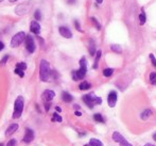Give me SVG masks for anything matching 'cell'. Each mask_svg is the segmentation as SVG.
I'll return each mask as SVG.
<instances>
[{"mask_svg": "<svg viewBox=\"0 0 156 146\" xmlns=\"http://www.w3.org/2000/svg\"><path fill=\"white\" fill-rule=\"evenodd\" d=\"M50 76H51V68H50V64L46 60H41L39 63V78L41 81L46 82L49 80Z\"/></svg>", "mask_w": 156, "mask_h": 146, "instance_id": "1", "label": "cell"}, {"mask_svg": "<svg viewBox=\"0 0 156 146\" xmlns=\"http://www.w3.org/2000/svg\"><path fill=\"white\" fill-rule=\"evenodd\" d=\"M87 73V62L84 57L80 60V70L72 72V78L73 80H82L85 78Z\"/></svg>", "mask_w": 156, "mask_h": 146, "instance_id": "2", "label": "cell"}, {"mask_svg": "<svg viewBox=\"0 0 156 146\" xmlns=\"http://www.w3.org/2000/svg\"><path fill=\"white\" fill-rule=\"evenodd\" d=\"M24 99L22 96H18L16 98L15 103H14V111H13V116L12 117L15 120V118H19L22 114L24 111Z\"/></svg>", "mask_w": 156, "mask_h": 146, "instance_id": "3", "label": "cell"}, {"mask_svg": "<svg viewBox=\"0 0 156 146\" xmlns=\"http://www.w3.org/2000/svg\"><path fill=\"white\" fill-rule=\"evenodd\" d=\"M26 33L24 31H19L18 33H16L11 39V47L15 48V47H18L20 44L24 43V41H26Z\"/></svg>", "mask_w": 156, "mask_h": 146, "instance_id": "4", "label": "cell"}, {"mask_svg": "<svg viewBox=\"0 0 156 146\" xmlns=\"http://www.w3.org/2000/svg\"><path fill=\"white\" fill-rule=\"evenodd\" d=\"M31 7H32V1H31V0H28L26 2L21 3V5H19L18 7H16L15 13L19 16L24 15V14H27L29 11H30Z\"/></svg>", "mask_w": 156, "mask_h": 146, "instance_id": "5", "label": "cell"}, {"mask_svg": "<svg viewBox=\"0 0 156 146\" xmlns=\"http://www.w3.org/2000/svg\"><path fill=\"white\" fill-rule=\"evenodd\" d=\"M24 44H26V49L28 50V53H34L35 49H36V45H35V41L32 37V35H27Z\"/></svg>", "mask_w": 156, "mask_h": 146, "instance_id": "6", "label": "cell"}, {"mask_svg": "<svg viewBox=\"0 0 156 146\" xmlns=\"http://www.w3.org/2000/svg\"><path fill=\"white\" fill-rule=\"evenodd\" d=\"M82 99H83V101L85 103V105H86L89 109H93V108L95 107V105H96V101H95L96 100V96L93 95V93L84 95L82 97Z\"/></svg>", "mask_w": 156, "mask_h": 146, "instance_id": "7", "label": "cell"}, {"mask_svg": "<svg viewBox=\"0 0 156 146\" xmlns=\"http://www.w3.org/2000/svg\"><path fill=\"white\" fill-rule=\"evenodd\" d=\"M55 97V93L52 90H46L41 95V98L45 103H50Z\"/></svg>", "mask_w": 156, "mask_h": 146, "instance_id": "8", "label": "cell"}, {"mask_svg": "<svg viewBox=\"0 0 156 146\" xmlns=\"http://www.w3.org/2000/svg\"><path fill=\"white\" fill-rule=\"evenodd\" d=\"M33 140H34V131L30 128H27L26 133H24V139H22V141H24V143L29 144V143H31Z\"/></svg>", "mask_w": 156, "mask_h": 146, "instance_id": "9", "label": "cell"}, {"mask_svg": "<svg viewBox=\"0 0 156 146\" xmlns=\"http://www.w3.org/2000/svg\"><path fill=\"white\" fill-rule=\"evenodd\" d=\"M107 103H109V106L111 108H113L116 106V103H117V93H116L115 91H112L111 93L109 94Z\"/></svg>", "mask_w": 156, "mask_h": 146, "instance_id": "10", "label": "cell"}, {"mask_svg": "<svg viewBox=\"0 0 156 146\" xmlns=\"http://www.w3.org/2000/svg\"><path fill=\"white\" fill-rule=\"evenodd\" d=\"M59 32H60V34H61L63 37H65V39H71L72 37V32L67 28V27H60Z\"/></svg>", "mask_w": 156, "mask_h": 146, "instance_id": "11", "label": "cell"}, {"mask_svg": "<svg viewBox=\"0 0 156 146\" xmlns=\"http://www.w3.org/2000/svg\"><path fill=\"white\" fill-rule=\"evenodd\" d=\"M30 31L34 34H39L41 32V25L36 22V20H33L30 24Z\"/></svg>", "mask_w": 156, "mask_h": 146, "instance_id": "12", "label": "cell"}, {"mask_svg": "<svg viewBox=\"0 0 156 146\" xmlns=\"http://www.w3.org/2000/svg\"><path fill=\"white\" fill-rule=\"evenodd\" d=\"M18 128H19L18 124H11L9 127H8L7 130H5V135H7V137H10V135H12L14 132H16V131L18 130Z\"/></svg>", "mask_w": 156, "mask_h": 146, "instance_id": "13", "label": "cell"}, {"mask_svg": "<svg viewBox=\"0 0 156 146\" xmlns=\"http://www.w3.org/2000/svg\"><path fill=\"white\" fill-rule=\"evenodd\" d=\"M62 99H63L65 103H71V101L73 100V97H72V95H70L68 92H63V93H62Z\"/></svg>", "mask_w": 156, "mask_h": 146, "instance_id": "14", "label": "cell"}, {"mask_svg": "<svg viewBox=\"0 0 156 146\" xmlns=\"http://www.w3.org/2000/svg\"><path fill=\"white\" fill-rule=\"evenodd\" d=\"M113 140L115 142H117V143H121L124 140V138L123 135H121V133H119L118 131H115V132L113 133Z\"/></svg>", "mask_w": 156, "mask_h": 146, "instance_id": "15", "label": "cell"}, {"mask_svg": "<svg viewBox=\"0 0 156 146\" xmlns=\"http://www.w3.org/2000/svg\"><path fill=\"white\" fill-rule=\"evenodd\" d=\"M84 146H104L103 143H102L100 140L98 139H90V141H89L88 144H86V145Z\"/></svg>", "mask_w": 156, "mask_h": 146, "instance_id": "16", "label": "cell"}, {"mask_svg": "<svg viewBox=\"0 0 156 146\" xmlns=\"http://www.w3.org/2000/svg\"><path fill=\"white\" fill-rule=\"evenodd\" d=\"M151 115H152V110L151 109H145V111L141 113L140 117H141V120L145 121V120H148Z\"/></svg>", "mask_w": 156, "mask_h": 146, "instance_id": "17", "label": "cell"}, {"mask_svg": "<svg viewBox=\"0 0 156 146\" xmlns=\"http://www.w3.org/2000/svg\"><path fill=\"white\" fill-rule=\"evenodd\" d=\"M91 87V84L89 82H87V81H83L82 83H80V85H79V89L82 90V91H85V90H89Z\"/></svg>", "mask_w": 156, "mask_h": 146, "instance_id": "18", "label": "cell"}, {"mask_svg": "<svg viewBox=\"0 0 156 146\" xmlns=\"http://www.w3.org/2000/svg\"><path fill=\"white\" fill-rule=\"evenodd\" d=\"M89 53H90L91 56H95L96 53V44L93 39L89 41Z\"/></svg>", "mask_w": 156, "mask_h": 146, "instance_id": "19", "label": "cell"}, {"mask_svg": "<svg viewBox=\"0 0 156 146\" xmlns=\"http://www.w3.org/2000/svg\"><path fill=\"white\" fill-rule=\"evenodd\" d=\"M111 49H112V51H114V53H122L121 46L117 45V44H113V45H111Z\"/></svg>", "mask_w": 156, "mask_h": 146, "instance_id": "20", "label": "cell"}, {"mask_svg": "<svg viewBox=\"0 0 156 146\" xmlns=\"http://www.w3.org/2000/svg\"><path fill=\"white\" fill-rule=\"evenodd\" d=\"M101 55H102L101 50H98V51H97V55H96V61H95V64H93V67L95 68V70H97V68H98V63H99V60H100V58H101Z\"/></svg>", "mask_w": 156, "mask_h": 146, "instance_id": "21", "label": "cell"}, {"mask_svg": "<svg viewBox=\"0 0 156 146\" xmlns=\"http://www.w3.org/2000/svg\"><path fill=\"white\" fill-rule=\"evenodd\" d=\"M114 74V70L113 68H105L103 70V76L104 77H111Z\"/></svg>", "mask_w": 156, "mask_h": 146, "instance_id": "22", "label": "cell"}, {"mask_svg": "<svg viewBox=\"0 0 156 146\" xmlns=\"http://www.w3.org/2000/svg\"><path fill=\"white\" fill-rule=\"evenodd\" d=\"M93 120L96 121V122H99V123H104V117L101 115L100 113H96L95 115H93Z\"/></svg>", "mask_w": 156, "mask_h": 146, "instance_id": "23", "label": "cell"}, {"mask_svg": "<svg viewBox=\"0 0 156 146\" xmlns=\"http://www.w3.org/2000/svg\"><path fill=\"white\" fill-rule=\"evenodd\" d=\"M145 20H147V16H145V12H141V14L139 15V22H140V25H145Z\"/></svg>", "mask_w": 156, "mask_h": 146, "instance_id": "24", "label": "cell"}, {"mask_svg": "<svg viewBox=\"0 0 156 146\" xmlns=\"http://www.w3.org/2000/svg\"><path fill=\"white\" fill-rule=\"evenodd\" d=\"M14 73H15L16 75H18V76L20 77V78H22V77H24V70H20V68H15V70H14Z\"/></svg>", "mask_w": 156, "mask_h": 146, "instance_id": "25", "label": "cell"}, {"mask_svg": "<svg viewBox=\"0 0 156 146\" xmlns=\"http://www.w3.org/2000/svg\"><path fill=\"white\" fill-rule=\"evenodd\" d=\"M150 81L152 84H156V73L153 72L150 74Z\"/></svg>", "mask_w": 156, "mask_h": 146, "instance_id": "26", "label": "cell"}, {"mask_svg": "<svg viewBox=\"0 0 156 146\" xmlns=\"http://www.w3.org/2000/svg\"><path fill=\"white\" fill-rule=\"evenodd\" d=\"M52 121L53 122H59V123H61L62 121H63V118H62V116H60L59 114L55 112L54 114H53V118H52Z\"/></svg>", "mask_w": 156, "mask_h": 146, "instance_id": "27", "label": "cell"}, {"mask_svg": "<svg viewBox=\"0 0 156 146\" xmlns=\"http://www.w3.org/2000/svg\"><path fill=\"white\" fill-rule=\"evenodd\" d=\"M34 17H35V19H36V20H41V10H36V11H35Z\"/></svg>", "mask_w": 156, "mask_h": 146, "instance_id": "28", "label": "cell"}, {"mask_svg": "<svg viewBox=\"0 0 156 146\" xmlns=\"http://www.w3.org/2000/svg\"><path fill=\"white\" fill-rule=\"evenodd\" d=\"M16 67L20 68V70H27V64L24 63V62H20V63H17Z\"/></svg>", "mask_w": 156, "mask_h": 146, "instance_id": "29", "label": "cell"}, {"mask_svg": "<svg viewBox=\"0 0 156 146\" xmlns=\"http://www.w3.org/2000/svg\"><path fill=\"white\" fill-rule=\"evenodd\" d=\"M91 22H93V25H95V26L97 27V29H98V30H100V29H101V26H100L99 22H98V20L96 19L95 17H91Z\"/></svg>", "mask_w": 156, "mask_h": 146, "instance_id": "30", "label": "cell"}, {"mask_svg": "<svg viewBox=\"0 0 156 146\" xmlns=\"http://www.w3.org/2000/svg\"><path fill=\"white\" fill-rule=\"evenodd\" d=\"M8 60H9V56H5V57L2 58V60L0 61V65H5L8 62Z\"/></svg>", "mask_w": 156, "mask_h": 146, "instance_id": "31", "label": "cell"}, {"mask_svg": "<svg viewBox=\"0 0 156 146\" xmlns=\"http://www.w3.org/2000/svg\"><path fill=\"white\" fill-rule=\"evenodd\" d=\"M16 140L15 139H12V140H10L9 142H8V144H7V146H16Z\"/></svg>", "mask_w": 156, "mask_h": 146, "instance_id": "32", "label": "cell"}, {"mask_svg": "<svg viewBox=\"0 0 156 146\" xmlns=\"http://www.w3.org/2000/svg\"><path fill=\"white\" fill-rule=\"evenodd\" d=\"M120 146H133V145L131 143H128V142L126 141L125 139H124L123 141H122L121 143H120Z\"/></svg>", "mask_w": 156, "mask_h": 146, "instance_id": "33", "label": "cell"}, {"mask_svg": "<svg viewBox=\"0 0 156 146\" xmlns=\"http://www.w3.org/2000/svg\"><path fill=\"white\" fill-rule=\"evenodd\" d=\"M74 25H76V30L80 31V32H83V30L81 29V27H80V22H79L78 20H76V22H74Z\"/></svg>", "mask_w": 156, "mask_h": 146, "instance_id": "34", "label": "cell"}, {"mask_svg": "<svg viewBox=\"0 0 156 146\" xmlns=\"http://www.w3.org/2000/svg\"><path fill=\"white\" fill-rule=\"evenodd\" d=\"M150 59H151V61H152V63H153V65L156 66V59H155V57H154L153 53H151V55H150Z\"/></svg>", "mask_w": 156, "mask_h": 146, "instance_id": "35", "label": "cell"}, {"mask_svg": "<svg viewBox=\"0 0 156 146\" xmlns=\"http://www.w3.org/2000/svg\"><path fill=\"white\" fill-rule=\"evenodd\" d=\"M96 105H101L102 104V99L100 97H96Z\"/></svg>", "mask_w": 156, "mask_h": 146, "instance_id": "36", "label": "cell"}, {"mask_svg": "<svg viewBox=\"0 0 156 146\" xmlns=\"http://www.w3.org/2000/svg\"><path fill=\"white\" fill-rule=\"evenodd\" d=\"M3 49H5V44H3L2 42L0 41V51L3 50Z\"/></svg>", "mask_w": 156, "mask_h": 146, "instance_id": "37", "label": "cell"}, {"mask_svg": "<svg viewBox=\"0 0 156 146\" xmlns=\"http://www.w3.org/2000/svg\"><path fill=\"white\" fill-rule=\"evenodd\" d=\"M74 114H76V116H81V115H82V113H81L80 111H76V112H74Z\"/></svg>", "mask_w": 156, "mask_h": 146, "instance_id": "38", "label": "cell"}, {"mask_svg": "<svg viewBox=\"0 0 156 146\" xmlns=\"http://www.w3.org/2000/svg\"><path fill=\"white\" fill-rule=\"evenodd\" d=\"M55 110H57V112H62V109H61V107H55Z\"/></svg>", "mask_w": 156, "mask_h": 146, "instance_id": "39", "label": "cell"}, {"mask_svg": "<svg viewBox=\"0 0 156 146\" xmlns=\"http://www.w3.org/2000/svg\"><path fill=\"white\" fill-rule=\"evenodd\" d=\"M74 108L78 110V109H80V106H79V105H74Z\"/></svg>", "mask_w": 156, "mask_h": 146, "instance_id": "40", "label": "cell"}, {"mask_svg": "<svg viewBox=\"0 0 156 146\" xmlns=\"http://www.w3.org/2000/svg\"><path fill=\"white\" fill-rule=\"evenodd\" d=\"M145 146H155V145H153V144H150V143H148V144H145Z\"/></svg>", "mask_w": 156, "mask_h": 146, "instance_id": "41", "label": "cell"}, {"mask_svg": "<svg viewBox=\"0 0 156 146\" xmlns=\"http://www.w3.org/2000/svg\"><path fill=\"white\" fill-rule=\"evenodd\" d=\"M96 1H97L98 3H102V2H103V0H96Z\"/></svg>", "mask_w": 156, "mask_h": 146, "instance_id": "42", "label": "cell"}, {"mask_svg": "<svg viewBox=\"0 0 156 146\" xmlns=\"http://www.w3.org/2000/svg\"><path fill=\"white\" fill-rule=\"evenodd\" d=\"M153 139L156 141V133H154V134H153Z\"/></svg>", "mask_w": 156, "mask_h": 146, "instance_id": "43", "label": "cell"}, {"mask_svg": "<svg viewBox=\"0 0 156 146\" xmlns=\"http://www.w3.org/2000/svg\"><path fill=\"white\" fill-rule=\"evenodd\" d=\"M15 1H17V0H10V2H15Z\"/></svg>", "mask_w": 156, "mask_h": 146, "instance_id": "44", "label": "cell"}, {"mask_svg": "<svg viewBox=\"0 0 156 146\" xmlns=\"http://www.w3.org/2000/svg\"><path fill=\"white\" fill-rule=\"evenodd\" d=\"M1 39H2V35H1V33H0V41H1Z\"/></svg>", "mask_w": 156, "mask_h": 146, "instance_id": "45", "label": "cell"}, {"mask_svg": "<svg viewBox=\"0 0 156 146\" xmlns=\"http://www.w3.org/2000/svg\"><path fill=\"white\" fill-rule=\"evenodd\" d=\"M0 146H3V144H2V143H0Z\"/></svg>", "mask_w": 156, "mask_h": 146, "instance_id": "46", "label": "cell"}, {"mask_svg": "<svg viewBox=\"0 0 156 146\" xmlns=\"http://www.w3.org/2000/svg\"><path fill=\"white\" fill-rule=\"evenodd\" d=\"M1 1H3V0H0V2H1Z\"/></svg>", "mask_w": 156, "mask_h": 146, "instance_id": "47", "label": "cell"}]
</instances>
